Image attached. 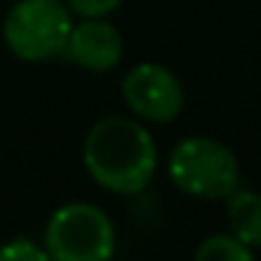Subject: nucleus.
Instances as JSON below:
<instances>
[{
    "label": "nucleus",
    "instance_id": "nucleus-10",
    "mask_svg": "<svg viewBox=\"0 0 261 261\" xmlns=\"http://www.w3.org/2000/svg\"><path fill=\"white\" fill-rule=\"evenodd\" d=\"M70 9V14L82 20H93V17H110L124 0H65Z\"/></svg>",
    "mask_w": 261,
    "mask_h": 261
},
{
    "label": "nucleus",
    "instance_id": "nucleus-6",
    "mask_svg": "<svg viewBox=\"0 0 261 261\" xmlns=\"http://www.w3.org/2000/svg\"><path fill=\"white\" fill-rule=\"evenodd\" d=\"M65 57L90 73H107L124 57V37L107 17L82 20L79 25L73 23Z\"/></svg>",
    "mask_w": 261,
    "mask_h": 261
},
{
    "label": "nucleus",
    "instance_id": "nucleus-3",
    "mask_svg": "<svg viewBox=\"0 0 261 261\" xmlns=\"http://www.w3.org/2000/svg\"><path fill=\"white\" fill-rule=\"evenodd\" d=\"M73 14L65 0H17L3 17V42L23 62L65 57Z\"/></svg>",
    "mask_w": 261,
    "mask_h": 261
},
{
    "label": "nucleus",
    "instance_id": "nucleus-9",
    "mask_svg": "<svg viewBox=\"0 0 261 261\" xmlns=\"http://www.w3.org/2000/svg\"><path fill=\"white\" fill-rule=\"evenodd\" d=\"M0 261H51V255L34 239L20 236V239H12V242L0 244Z\"/></svg>",
    "mask_w": 261,
    "mask_h": 261
},
{
    "label": "nucleus",
    "instance_id": "nucleus-1",
    "mask_svg": "<svg viewBox=\"0 0 261 261\" xmlns=\"http://www.w3.org/2000/svg\"><path fill=\"white\" fill-rule=\"evenodd\" d=\"M82 163L96 186L132 197L149 188L158 171V143L135 115H107L96 121L82 143Z\"/></svg>",
    "mask_w": 261,
    "mask_h": 261
},
{
    "label": "nucleus",
    "instance_id": "nucleus-5",
    "mask_svg": "<svg viewBox=\"0 0 261 261\" xmlns=\"http://www.w3.org/2000/svg\"><path fill=\"white\" fill-rule=\"evenodd\" d=\"M121 96L138 121L171 124L186 107V90L180 76L158 62H141L124 76Z\"/></svg>",
    "mask_w": 261,
    "mask_h": 261
},
{
    "label": "nucleus",
    "instance_id": "nucleus-7",
    "mask_svg": "<svg viewBox=\"0 0 261 261\" xmlns=\"http://www.w3.org/2000/svg\"><path fill=\"white\" fill-rule=\"evenodd\" d=\"M227 233L247 244L250 250H261V194L250 188H236L227 197Z\"/></svg>",
    "mask_w": 261,
    "mask_h": 261
},
{
    "label": "nucleus",
    "instance_id": "nucleus-8",
    "mask_svg": "<svg viewBox=\"0 0 261 261\" xmlns=\"http://www.w3.org/2000/svg\"><path fill=\"white\" fill-rule=\"evenodd\" d=\"M194 261H255V253L230 233H214L197 247Z\"/></svg>",
    "mask_w": 261,
    "mask_h": 261
},
{
    "label": "nucleus",
    "instance_id": "nucleus-2",
    "mask_svg": "<svg viewBox=\"0 0 261 261\" xmlns=\"http://www.w3.org/2000/svg\"><path fill=\"white\" fill-rule=\"evenodd\" d=\"M169 177L188 197L227 199L239 188L242 169L230 146L208 135H191L171 149Z\"/></svg>",
    "mask_w": 261,
    "mask_h": 261
},
{
    "label": "nucleus",
    "instance_id": "nucleus-4",
    "mask_svg": "<svg viewBox=\"0 0 261 261\" xmlns=\"http://www.w3.org/2000/svg\"><path fill=\"white\" fill-rule=\"evenodd\" d=\"M42 247L51 261H113L115 225L98 205L68 202L51 214Z\"/></svg>",
    "mask_w": 261,
    "mask_h": 261
}]
</instances>
